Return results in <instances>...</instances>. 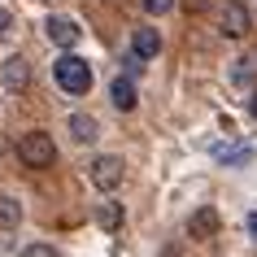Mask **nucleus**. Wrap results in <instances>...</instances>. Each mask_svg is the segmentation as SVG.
Masks as SVG:
<instances>
[{
    "label": "nucleus",
    "instance_id": "obj_14",
    "mask_svg": "<svg viewBox=\"0 0 257 257\" xmlns=\"http://www.w3.org/2000/svg\"><path fill=\"white\" fill-rule=\"evenodd\" d=\"M22 257H61L53 248V244H27V248H22Z\"/></svg>",
    "mask_w": 257,
    "mask_h": 257
},
{
    "label": "nucleus",
    "instance_id": "obj_19",
    "mask_svg": "<svg viewBox=\"0 0 257 257\" xmlns=\"http://www.w3.org/2000/svg\"><path fill=\"white\" fill-rule=\"evenodd\" d=\"M248 109H253V118H257V92H253V105H248Z\"/></svg>",
    "mask_w": 257,
    "mask_h": 257
},
{
    "label": "nucleus",
    "instance_id": "obj_9",
    "mask_svg": "<svg viewBox=\"0 0 257 257\" xmlns=\"http://www.w3.org/2000/svg\"><path fill=\"white\" fill-rule=\"evenodd\" d=\"M218 231V214L205 205V209H196V214L188 218V235H196V240H205V235H214Z\"/></svg>",
    "mask_w": 257,
    "mask_h": 257
},
{
    "label": "nucleus",
    "instance_id": "obj_1",
    "mask_svg": "<svg viewBox=\"0 0 257 257\" xmlns=\"http://www.w3.org/2000/svg\"><path fill=\"white\" fill-rule=\"evenodd\" d=\"M53 74H57V87H61L66 96H87V87H92V70H87V61L74 57V53L61 57V61L53 66Z\"/></svg>",
    "mask_w": 257,
    "mask_h": 257
},
{
    "label": "nucleus",
    "instance_id": "obj_6",
    "mask_svg": "<svg viewBox=\"0 0 257 257\" xmlns=\"http://www.w3.org/2000/svg\"><path fill=\"white\" fill-rule=\"evenodd\" d=\"M44 27H48V40L61 44V48H74V44H79V35H83L74 18H48Z\"/></svg>",
    "mask_w": 257,
    "mask_h": 257
},
{
    "label": "nucleus",
    "instance_id": "obj_12",
    "mask_svg": "<svg viewBox=\"0 0 257 257\" xmlns=\"http://www.w3.org/2000/svg\"><path fill=\"white\" fill-rule=\"evenodd\" d=\"M209 153H214L218 162H231V166H240V162H248V157H253V153H248V144H235V149H231V144H214Z\"/></svg>",
    "mask_w": 257,
    "mask_h": 257
},
{
    "label": "nucleus",
    "instance_id": "obj_15",
    "mask_svg": "<svg viewBox=\"0 0 257 257\" xmlns=\"http://www.w3.org/2000/svg\"><path fill=\"white\" fill-rule=\"evenodd\" d=\"M144 9H149V14H170L175 0H144Z\"/></svg>",
    "mask_w": 257,
    "mask_h": 257
},
{
    "label": "nucleus",
    "instance_id": "obj_5",
    "mask_svg": "<svg viewBox=\"0 0 257 257\" xmlns=\"http://www.w3.org/2000/svg\"><path fill=\"white\" fill-rule=\"evenodd\" d=\"M92 183L100 192L118 188V183H122V157H96V162H92Z\"/></svg>",
    "mask_w": 257,
    "mask_h": 257
},
{
    "label": "nucleus",
    "instance_id": "obj_11",
    "mask_svg": "<svg viewBox=\"0 0 257 257\" xmlns=\"http://www.w3.org/2000/svg\"><path fill=\"white\" fill-rule=\"evenodd\" d=\"M96 222L105 231H118L122 227V209H118V201H100L96 205Z\"/></svg>",
    "mask_w": 257,
    "mask_h": 257
},
{
    "label": "nucleus",
    "instance_id": "obj_2",
    "mask_svg": "<svg viewBox=\"0 0 257 257\" xmlns=\"http://www.w3.org/2000/svg\"><path fill=\"white\" fill-rule=\"evenodd\" d=\"M18 157H22V166H35V170H44V166L57 162V144L48 131H27V136L18 140Z\"/></svg>",
    "mask_w": 257,
    "mask_h": 257
},
{
    "label": "nucleus",
    "instance_id": "obj_4",
    "mask_svg": "<svg viewBox=\"0 0 257 257\" xmlns=\"http://www.w3.org/2000/svg\"><path fill=\"white\" fill-rule=\"evenodd\" d=\"M218 27H222V35H244V31L253 27V18H248V9H244L240 0H227L222 14H218Z\"/></svg>",
    "mask_w": 257,
    "mask_h": 257
},
{
    "label": "nucleus",
    "instance_id": "obj_18",
    "mask_svg": "<svg viewBox=\"0 0 257 257\" xmlns=\"http://www.w3.org/2000/svg\"><path fill=\"white\" fill-rule=\"evenodd\" d=\"M183 5H188V9H205V0H183Z\"/></svg>",
    "mask_w": 257,
    "mask_h": 257
},
{
    "label": "nucleus",
    "instance_id": "obj_16",
    "mask_svg": "<svg viewBox=\"0 0 257 257\" xmlns=\"http://www.w3.org/2000/svg\"><path fill=\"white\" fill-rule=\"evenodd\" d=\"M9 27H14V18H9L5 9H0V35H9Z\"/></svg>",
    "mask_w": 257,
    "mask_h": 257
},
{
    "label": "nucleus",
    "instance_id": "obj_13",
    "mask_svg": "<svg viewBox=\"0 0 257 257\" xmlns=\"http://www.w3.org/2000/svg\"><path fill=\"white\" fill-rule=\"evenodd\" d=\"M18 218H22L18 201H14V196H0V222H5V227H18Z\"/></svg>",
    "mask_w": 257,
    "mask_h": 257
},
{
    "label": "nucleus",
    "instance_id": "obj_17",
    "mask_svg": "<svg viewBox=\"0 0 257 257\" xmlns=\"http://www.w3.org/2000/svg\"><path fill=\"white\" fill-rule=\"evenodd\" d=\"M248 231H253V240H257V214H248Z\"/></svg>",
    "mask_w": 257,
    "mask_h": 257
},
{
    "label": "nucleus",
    "instance_id": "obj_3",
    "mask_svg": "<svg viewBox=\"0 0 257 257\" xmlns=\"http://www.w3.org/2000/svg\"><path fill=\"white\" fill-rule=\"evenodd\" d=\"M0 83H5V92H27L31 87V61L27 57H9L5 66H0Z\"/></svg>",
    "mask_w": 257,
    "mask_h": 257
},
{
    "label": "nucleus",
    "instance_id": "obj_7",
    "mask_svg": "<svg viewBox=\"0 0 257 257\" xmlns=\"http://www.w3.org/2000/svg\"><path fill=\"white\" fill-rule=\"evenodd\" d=\"M131 53L140 57V61H153V57L162 53V35L153 27H136V35H131Z\"/></svg>",
    "mask_w": 257,
    "mask_h": 257
},
{
    "label": "nucleus",
    "instance_id": "obj_8",
    "mask_svg": "<svg viewBox=\"0 0 257 257\" xmlns=\"http://www.w3.org/2000/svg\"><path fill=\"white\" fill-rule=\"evenodd\" d=\"M109 100H113V109H122V113H126V109H136V83L126 79V74L113 79V83H109Z\"/></svg>",
    "mask_w": 257,
    "mask_h": 257
},
{
    "label": "nucleus",
    "instance_id": "obj_10",
    "mask_svg": "<svg viewBox=\"0 0 257 257\" xmlns=\"http://www.w3.org/2000/svg\"><path fill=\"white\" fill-rule=\"evenodd\" d=\"M96 131H100V126H96V118H87V113H70V136L79 140V144H92Z\"/></svg>",
    "mask_w": 257,
    "mask_h": 257
}]
</instances>
